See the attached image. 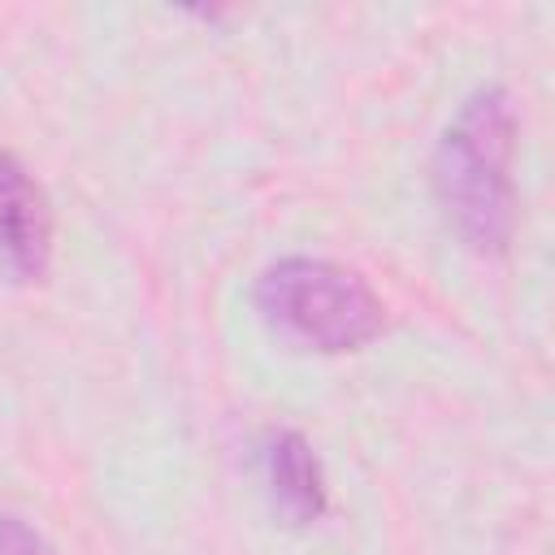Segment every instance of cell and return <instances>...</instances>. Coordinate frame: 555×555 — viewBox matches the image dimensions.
Here are the masks:
<instances>
[{
    "mask_svg": "<svg viewBox=\"0 0 555 555\" xmlns=\"http://www.w3.org/2000/svg\"><path fill=\"white\" fill-rule=\"evenodd\" d=\"M264 481H269L273 507L291 525H312L325 516V503H330L325 473H321V460L304 434L278 429L264 438Z\"/></svg>",
    "mask_w": 555,
    "mask_h": 555,
    "instance_id": "obj_4",
    "label": "cell"
},
{
    "mask_svg": "<svg viewBox=\"0 0 555 555\" xmlns=\"http://www.w3.org/2000/svg\"><path fill=\"white\" fill-rule=\"evenodd\" d=\"M52 260V212L39 182L0 152V273L39 282Z\"/></svg>",
    "mask_w": 555,
    "mask_h": 555,
    "instance_id": "obj_3",
    "label": "cell"
},
{
    "mask_svg": "<svg viewBox=\"0 0 555 555\" xmlns=\"http://www.w3.org/2000/svg\"><path fill=\"white\" fill-rule=\"evenodd\" d=\"M516 108L503 87H481L442 130L434 152V186L447 221L477 256H499L512 243L516 191Z\"/></svg>",
    "mask_w": 555,
    "mask_h": 555,
    "instance_id": "obj_1",
    "label": "cell"
},
{
    "mask_svg": "<svg viewBox=\"0 0 555 555\" xmlns=\"http://www.w3.org/2000/svg\"><path fill=\"white\" fill-rule=\"evenodd\" d=\"M256 308L264 325L304 351H356L386 325L377 291L347 264L291 256L260 273Z\"/></svg>",
    "mask_w": 555,
    "mask_h": 555,
    "instance_id": "obj_2",
    "label": "cell"
},
{
    "mask_svg": "<svg viewBox=\"0 0 555 555\" xmlns=\"http://www.w3.org/2000/svg\"><path fill=\"white\" fill-rule=\"evenodd\" d=\"M0 555H56L22 516H0Z\"/></svg>",
    "mask_w": 555,
    "mask_h": 555,
    "instance_id": "obj_5",
    "label": "cell"
}]
</instances>
